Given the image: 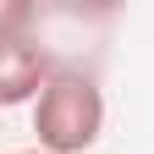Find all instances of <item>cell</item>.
Instances as JSON below:
<instances>
[{
	"label": "cell",
	"instance_id": "obj_1",
	"mask_svg": "<svg viewBox=\"0 0 154 154\" xmlns=\"http://www.w3.org/2000/svg\"><path fill=\"white\" fill-rule=\"evenodd\" d=\"M33 132L44 154H88L105 132V94L88 72H55L33 99Z\"/></svg>",
	"mask_w": 154,
	"mask_h": 154
},
{
	"label": "cell",
	"instance_id": "obj_2",
	"mask_svg": "<svg viewBox=\"0 0 154 154\" xmlns=\"http://www.w3.org/2000/svg\"><path fill=\"white\" fill-rule=\"evenodd\" d=\"M50 77L55 72H50V55L38 50V38H28L22 28H0V110L38 99Z\"/></svg>",
	"mask_w": 154,
	"mask_h": 154
},
{
	"label": "cell",
	"instance_id": "obj_3",
	"mask_svg": "<svg viewBox=\"0 0 154 154\" xmlns=\"http://www.w3.org/2000/svg\"><path fill=\"white\" fill-rule=\"evenodd\" d=\"M17 154H44V149H17Z\"/></svg>",
	"mask_w": 154,
	"mask_h": 154
}]
</instances>
